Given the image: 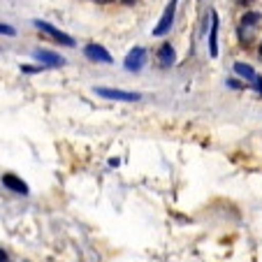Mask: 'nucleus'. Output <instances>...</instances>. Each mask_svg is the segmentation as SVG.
I'll return each instance as SVG.
<instances>
[{
    "label": "nucleus",
    "mask_w": 262,
    "mask_h": 262,
    "mask_svg": "<svg viewBox=\"0 0 262 262\" xmlns=\"http://www.w3.org/2000/svg\"><path fill=\"white\" fill-rule=\"evenodd\" d=\"M35 28H40L42 33H47L49 37H54V40H58L60 45H65V47H74V40L70 37L68 33H63V30H58L54 24H49V21H42V19H37L35 21Z\"/></svg>",
    "instance_id": "nucleus-4"
},
{
    "label": "nucleus",
    "mask_w": 262,
    "mask_h": 262,
    "mask_svg": "<svg viewBox=\"0 0 262 262\" xmlns=\"http://www.w3.org/2000/svg\"><path fill=\"white\" fill-rule=\"evenodd\" d=\"M16 30L12 28V26H7V24H0V35H14Z\"/></svg>",
    "instance_id": "nucleus-12"
},
{
    "label": "nucleus",
    "mask_w": 262,
    "mask_h": 262,
    "mask_svg": "<svg viewBox=\"0 0 262 262\" xmlns=\"http://www.w3.org/2000/svg\"><path fill=\"white\" fill-rule=\"evenodd\" d=\"M84 56H86L89 60H93V63H104V65L114 63L112 54H109V51L104 49L102 45H98V42H91V45H86V47H84Z\"/></svg>",
    "instance_id": "nucleus-6"
},
{
    "label": "nucleus",
    "mask_w": 262,
    "mask_h": 262,
    "mask_svg": "<svg viewBox=\"0 0 262 262\" xmlns=\"http://www.w3.org/2000/svg\"><path fill=\"white\" fill-rule=\"evenodd\" d=\"M209 56H218V14L211 12V33H209Z\"/></svg>",
    "instance_id": "nucleus-10"
},
{
    "label": "nucleus",
    "mask_w": 262,
    "mask_h": 262,
    "mask_svg": "<svg viewBox=\"0 0 262 262\" xmlns=\"http://www.w3.org/2000/svg\"><path fill=\"white\" fill-rule=\"evenodd\" d=\"M3 186L19 195H28V183H26L24 179H19L16 174H3Z\"/></svg>",
    "instance_id": "nucleus-8"
},
{
    "label": "nucleus",
    "mask_w": 262,
    "mask_h": 262,
    "mask_svg": "<svg viewBox=\"0 0 262 262\" xmlns=\"http://www.w3.org/2000/svg\"><path fill=\"white\" fill-rule=\"evenodd\" d=\"M260 21H262L260 12H246V14L242 16V21H239V40H242L244 45H248V42L253 40V33H255Z\"/></svg>",
    "instance_id": "nucleus-1"
},
{
    "label": "nucleus",
    "mask_w": 262,
    "mask_h": 262,
    "mask_svg": "<svg viewBox=\"0 0 262 262\" xmlns=\"http://www.w3.org/2000/svg\"><path fill=\"white\" fill-rule=\"evenodd\" d=\"M0 262H7V253L5 251H0Z\"/></svg>",
    "instance_id": "nucleus-16"
},
{
    "label": "nucleus",
    "mask_w": 262,
    "mask_h": 262,
    "mask_svg": "<svg viewBox=\"0 0 262 262\" xmlns=\"http://www.w3.org/2000/svg\"><path fill=\"white\" fill-rule=\"evenodd\" d=\"M21 72L33 74V72H37V68H33V65H21Z\"/></svg>",
    "instance_id": "nucleus-13"
},
{
    "label": "nucleus",
    "mask_w": 262,
    "mask_h": 262,
    "mask_svg": "<svg viewBox=\"0 0 262 262\" xmlns=\"http://www.w3.org/2000/svg\"><path fill=\"white\" fill-rule=\"evenodd\" d=\"M144 63H146V49H144V47H135V49H130L128 56H125L123 68L128 70V72H139V70L144 68Z\"/></svg>",
    "instance_id": "nucleus-5"
},
{
    "label": "nucleus",
    "mask_w": 262,
    "mask_h": 262,
    "mask_svg": "<svg viewBox=\"0 0 262 262\" xmlns=\"http://www.w3.org/2000/svg\"><path fill=\"white\" fill-rule=\"evenodd\" d=\"M257 51H260V56H262V42H260V49H257Z\"/></svg>",
    "instance_id": "nucleus-18"
},
{
    "label": "nucleus",
    "mask_w": 262,
    "mask_h": 262,
    "mask_svg": "<svg viewBox=\"0 0 262 262\" xmlns=\"http://www.w3.org/2000/svg\"><path fill=\"white\" fill-rule=\"evenodd\" d=\"M253 86H255V89H257V93H262V77H257V79H255V84H253Z\"/></svg>",
    "instance_id": "nucleus-14"
},
{
    "label": "nucleus",
    "mask_w": 262,
    "mask_h": 262,
    "mask_svg": "<svg viewBox=\"0 0 262 262\" xmlns=\"http://www.w3.org/2000/svg\"><path fill=\"white\" fill-rule=\"evenodd\" d=\"M33 56H35V60H40L42 65H49V68H60V65L65 63L63 56L54 54V51H49V49H35Z\"/></svg>",
    "instance_id": "nucleus-7"
},
{
    "label": "nucleus",
    "mask_w": 262,
    "mask_h": 262,
    "mask_svg": "<svg viewBox=\"0 0 262 262\" xmlns=\"http://www.w3.org/2000/svg\"><path fill=\"white\" fill-rule=\"evenodd\" d=\"M174 14H177V0H169L165 12H163V16H160V21H158V26H154V37H165V35L172 30Z\"/></svg>",
    "instance_id": "nucleus-3"
},
{
    "label": "nucleus",
    "mask_w": 262,
    "mask_h": 262,
    "mask_svg": "<svg viewBox=\"0 0 262 262\" xmlns=\"http://www.w3.org/2000/svg\"><path fill=\"white\" fill-rule=\"evenodd\" d=\"M93 93L104 100H116V102H137L142 95L133 93V91H121V89H104V86H95Z\"/></svg>",
    "instance_id": "nucleus-2"
},
{
    "label": "nucleus",
    "mask_w": 262,
    "mask_h": 262,
    "mask_svg": "<svg viewBox=\"0 0 262 262\" xmlns=\"http://www.w3.org/2000/svg\"><path fill=\"white\" fill-rule=\"evenodd\" d=\"M234 72H237L242 79H248V81H253V84H255V79H257L255 70H253L248 63H242V60H239V63H234Z\"/></svg>",
    "instance_id": "nucleus-11"
},
{
    "label": "nucleus",
    "mask_w": 262,
    "mask_h": 262,
    "mask_svg": "<svg viewBox=\"0 0 262 262\" xmlns=\"http://www.w3.org/2000/svg\"><path fill=\"white\" fill-rule=\"evenodd\" d=\"M158 60L163 68H172V65L177 63V51H174V47L169 45V42H165L158 49Z\"/></svg>",
    "instance_id": "nucleus-9"
},
{
    "label": "nucleus",
    "mask_w": 262,
    "mask_h": 262,
    "mask_svg": "<svg viewBox=\"0 0 262 262\" xmlns=\"http://www.w3.org/2000/svg\"><path fill=\"white\" fill-rule=\"evenodd\" d=\"M119 165H121L119 158H109V167H119Z\"/></svg>",
    "instance_id": "nucleus-15"
},
{
    "label": "nucleus",
    "mask_w": 262,
    "mask_h": 262,
    "mask_svg": "<svg viewBox=\"0 0 262 262\" xmlns=\"http://www.w3.org/2000/svg\"><path fill=\"white\" fill-rule=\"evenodd\" d=\"M93 3H112V0H93Z\"/></svg>",
    "instance_id": "nucleus-17"
}]
</instances>
